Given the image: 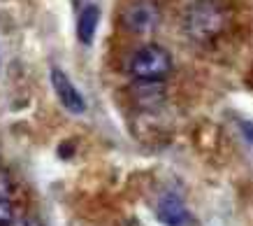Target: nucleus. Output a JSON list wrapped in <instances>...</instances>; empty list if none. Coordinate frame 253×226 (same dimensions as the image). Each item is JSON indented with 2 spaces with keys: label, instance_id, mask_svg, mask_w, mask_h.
Returning a JSON list of instances; mask_svg holds the SVG:
<instances>
[{
  "label": "nucleus",
  "instance_id": "obj_3",
  "mask_svg": "<svg viewBox=\"0 0 253 226\" xmlns=\"http://www.w3.org/2000/svg\"><path fill=\"white\" fill-rule=\"evenodd\" d=\"M121 24L132 33H149L161 24V5L156 0H128L121 12Z\"/></svg>",
  "mask_w": 253,
  "mask_h": 226
},
{
  "label": "nucleus",
  "instance_id": "obj_2",
  "mask_svg": "<svg viewBox=\"0 0 253 226\" xmlns=\"http://www.w3.org/2000/svg\"><path fill=\"white\" fill-rule=\"evenodd\" d=\"M172 70V56L161 45H144L128 61V72L139 82H161Z\"/></svg>",
  "mask_w": 253,
  "mask_h": 226
},
{
  "label": "nucleus",
  "instance_id": "obj_5",
  "mask_svg": "<svg viewBox=\"0 0 253 226\" xmlns=\"http://www.w3.org/2000/svg\"><path fill=\"white\" fill-rule=\"evenodd\" d=\"M156 217L158 222L165 226H184L188 222V210L181 203V198L174 194H165L158 201V208H156Z\"/></svg>",
  "mask_w": 253,
  "mask_h": 226
},
{
  "label": "nucleus",
  "instance_id": "obj_6",
  "mask_svg": "<svg viewBox=\"0 0 253 226\" xmlns=\"http://www.w3.org/2000/svg\"><path fill=\"white\" fill-rule=\"evenodd\" d=\"M98 21H100V9L98 5H86L79 14V21H77V35L84 45H91L93 38H95V28H98Z\"/></svg>",
  "mask_w": 253,
  "mask_h": 226
},
{
  "label": "nucleus",
  "instance_id": "obj_1",
  "mask_svg": "<svg viewBox=\"0 0 253 226\" xmlns=\"http://www.w3.org/2000/svg\"><path fill=\"white\" fill-rule=\"evenodd\" d=\"M228 14L214 0H198L184 12V31L198 42H209L225 28Z\"/></svg>",
  "mask_w": 253,
  "mask_h": 226
},
{
  "label": "nucleus",
  "instance_id": "obj_4",
  "mask_svg": "<svg viewBox=\"0 0 253 226\" xmlns=\"http://www.w3.org/2000/svg\"><path fill=\"white\" fill-rule=\"evenodd\" d=\"M51 86H54V91H56V96H58L61 105L68 110V112H72V114L86 112L84 96L79 94L77 89H75V84L68 79V75L63 70H58V68H51Z\"/></svg>",
  "mask_w": 253,
  "mask_h": 226
},
{
  "label": "nucleus",
  "instance_id": "obj_7",
  "mask_svg": "<svg viewBox=\"0 0 253 226\" xmlns=\"http://www.w3.org/2000/svg\"><path fill=\"white\" fill-rule=\"evenodd\" d=\"M12 224H14V208H12L7 196H0V226H12Z\"/></svg>",
  "mask_w": 253,
  "mask_h": 226
},
{
  "label": "nucleus",
  "instance_id": "obj_8",
  "mask_svg": "<svg viewBox=\"0 0 253 226\" xmlns=\"http://www.w3.org/2000/svg\"><path fill=\"white\" fill-rule=\"evenodd\" d=\"M12 226H42V224H40L38 219H33V217H23V219H16Z\"/></svg>",
  "mask_w": 253,
  "mask_h": 226
}]
</instances>
